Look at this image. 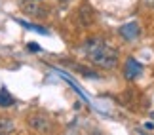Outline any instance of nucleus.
I'll return each instance as SVG.
<instances>
[{
  "label": "nucleus",
  "instance_id": "7",
  "mask_svg": "<svg viewBox=\"0 0 154 135\" xmlns=\"http://www.w3.org/2000/svg\"><path fill=\"white\" fill-rule=\"evenodd\" d=\"M14 122H11L10 118H0V133H10L14 131Z\"/></svg>",
  "mask_w": 154,
  "mask_h": 135
},
{
  "label": "nucleus",
  "instance_id": "3",
  "mask_svg": "<svg viewBox=\"0 0 154 135\" xmlns=\"http://www.w3.org/2000/svg\"><path fill=\"white\" fill-rule=\"evenodd\" d=\"M118 32H120V36L124 38V40H135L139 36V32H141V29H139V25L135 21H131V23H126V25H122L120 29H118Z\"/></svg>",
  "mask_w": 154,
  "mask_h": 135
},
{
  "label": "nucleus",
  "instance_id": "2",
  "mask_svg": "<svg viewBox=\"0 0 154 135\" xmlns=\"http://www.w3.org/2000/svg\"><path fill=\"white\" fill-rule=\"evenodd\" d=\"M141 72H143V65H141L135 57H128L126 67H124V76H126L128 80H133V78H137Z\"/></svg>",
  "mask_w": 154,
  "mask_h": 135
},
{
  "label": "nucleus",
  "instance_id": "6",
  "mask_svg": "<svg viewBox=\"0 0 154 135\" xmlns=\"http://www.w3.org/2000/svg\"><path fill=\"white\" fill-rule=\"evenodd\" d=\"M14 103H15L14 97L6 91V87H2V90H0V107H11Z\"/></svg>",
  "mask_w": 154,
  "mask_h": 135
},
{
  "label": "nucleus",
  "instance_id": "4",
  "mask_svg": "<svg viewBox=\"0 0 154 135\" xmlns=\"http://www.w3.org/2000/svg\"><path fill=\"white\" fill-rule=\"evenodd\" d=\"M29 126L36 131H48L50 130V120L46 118L44 114H32L29 118Z\"/></svg>",
  "mask_w": 154,
  "mask_h": 135
},
{
  "label": "nucleus",
  "instance_id": "1",
  "mask_svg": "<svg viewBox=\"0 0 154 135\" xmlns=\"http://www.w3.org/2000/svg\"><path fill=\"white\" fill-rule=\"evenodd\" d=\"M84 54L93 65L101 69H114L118 65V50L105 42L103 38H90L84 44Z\"/></svg>",
  "mask_w": 154,
  "mask_h": 135
},
{
  "label": "nucleus",
  "instance_id": "11",
  "mask_svg": "<svg viewBox=\"0 0 154 135\" xmlns=\"http://www.w3.org/2000/svg\"><path fill=\"white\" fill-rule=\"evenodd\" d=\"M152 120H154V112H152Z\"/></svg>",
  "mask_w": 154,
  "mask_h": 135
},
{
  "label": "nucleus",
  "instance_id": "9",
  "mask_svg": "<svg viewBox=\"0 0 154 135\" xmlns=\"http://www.w3.org/2000/svg\"><path fill=\"white\" fill-rule=\"evenodd\" d=\"M59 2H67V0H59Z\"/></svg>",
  "mask_w": 154,
  "mask_h": 135
},
{
  "label": "nucleus",
  "instance_id": "8",
  "mask_svg": "<svg viewBox=\"0 0 154 135\" xmlns=\"http://www.w3.org/2000/svg\"><path fill=\"white\" fill-rule=\"evenodd\" d=\"M29 50H31V51H40L42 48H40L36 42H29Z\"/></svg>",
  "mask_w": 154,
  "mask_h": 135
},
{
  "label": "nucleus",
  "instance_id": "5",
  "mask_svg": "<svg viewBox=\"0 0 154 135\" xmlns=\"http://www.w3.org/2000/svg\"><path fill=\"white\" fill-rule=\"evenodd\" d=\"M15 23H19L21 27H25V29H29V31H34V32H40V34H44V36H48V34H50V31H46L44 27L32 25V23H27V21H21V19H15Z\"/></svg>",
  "mask_w": 154,
  "mask_h": 135
},
{
  "label": "nucleus",
  "instance_id": "10",
  "mask_svg": "<svg viewBox=\"0 0 154 135\" xmlns=\"http://www.w3.org/2000/svg\"><path fill=\"white\" fill-rule=\"evenodd\" d=\"M31 2H38V0H31Z\"/></svg>",
  "mask_w": 154,
  "mask_h": 135
}]
</instances>
